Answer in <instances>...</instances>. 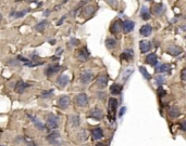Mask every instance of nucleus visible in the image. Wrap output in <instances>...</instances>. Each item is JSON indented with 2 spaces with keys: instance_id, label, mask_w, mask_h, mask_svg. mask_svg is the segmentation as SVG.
Returning <instances> with one entry per match:
<instances>
[{
  "instance_id": "nucleus-1",
  "label": "nucleus",
  "mask_w": 186,
  "mask_h": 146,
  "mask_svg": "<svg viewBox=\"0 0 186 146\" xmlns=\"http://www.w3.org/2000/svg\"><path fill=\"white\" fill-rule=\"evenodd\" d=\"M118 104H119V102L115 98H110L108 100V118L111 123L114 122L115 116H117Z\"/></svg>"
},
{
  "instance_id": "nucleus-2",
  "label": "nucleus",
  "mask_w": 186,
  "mask_h": 146,
  "mask_svg": "<svg viewBox=\"0 0 186 146\" xmlns=\"http://www.w3.org/2000/svg\"><path fill=\"white\" fill-rule=\"evenodd\" d=\"M46 126L48 129L50 130H56V129L59 128L60 126V118L58 115L56 114H50L47 115V118H46Z\"/></svg>"
},
{
  "instance_id": "nucleus-3",
  "label": "nucleus",
  "mask_w": 186,
  "mask_h": 146,
  "mask_svg": "<svg viewBox=\"0 0 186 146\" xmlns=\"http://www.w3.org/2000/svg\"><path fill=\"white\" fill-rule=\"evenodd\" d=\"M94 78V74L90 69H84L83 71H81L80 75V81L82 85H88Z\"/></svg>"
},
{
  "instance_id": "nucleus-4",
  "label": "nucleus",
  "mask_w": 186,
  "mask_h": 146,
  "mask_svg": "<svg viewBox=\"0 0 186 146\" xmlns=\"http://www.w3.org/2000/svg\"><path fill=\"white\" fill-rule=\"evenodd\" d=\"M71 105V98L69 95H61L57 100V106L61 110H67Z\"/></svg>"
},
{
  "instance_id": "nucleus-5",
  "label": "nucleus",
  "mask_w": 186,
  "mask_h": 146,
  "mask_svg": "<svg viewBox=\"0 0 186 146\" xmlns=\"http://www.w3.org/2000/svg\"><path fill=\"white\" fill-rule=\"evenodd\" d=\"M103 116H105V114H103V110H101V108L99 107H94L92 108V110H89V114H88V117L92 119H95V120H102Z\"/></svg>"
},
{
  "instance_id": "nucleus-6",
  "label": "nucleus",
  "mask_w": 186,
  "mask_h": 146,
  "mask_svg": "<svg viewBox=\"0 0 186 146\" xmlns=\"http://www.w3.org/2000/svg\"><path fill=\"white\" fill-rule=\"evenodd\" d=\"M108 82H109V77L107 74H100V75L98 76V77L96 78V83H97V87L99 88V89H105V88H107V86H108Z\"/></svg>"
},
{
  "instance_id": "nucleus-7",
  "label": "nucleus",
  "mask_w": 186,
  "mask_h": 146,
  "mask_svg": "<svg viewBox=\"0 0 186 146\" xmlns=\"http://www.w3.org/2000/svg\"><path fill=\"white\" fill-rule=\"evenodd\" d=\"M88 102H89V100H88V96L86 93H80L76 95L75 103L78 107H86L88 105Z\"/></svg>"
},
{
  "instance_id": "nucleus-8",
  "label": "nucleus",
  "mask_w": 186,
  "mask_h": 146,
  "mask_svg": "<svg viewBox=\"0 0 186 146\" xmlns=\"http://www.w3.org/2000/svg\"><path fill=\"white\" fill-rule=\"evenodd\" d=\"M49 143L53 144V145H60L61 142H60V133L56 130H52V132H50L47 136Z\"/></svg>"
},
{
  "instance_id": "nucleus-9",
  "label": "nucleus",
  "mask_w": 186,
  "mask_h": 146,
  "mask_svg": "<svg viewBox=\"0 0 186 146\" xmlns=\"http://www.w3.org/2000/svg\"><path fill=\"white\" fill-rule=\"evenodd\" d=\"M167 53L172 55V56H179L183 53V49L181 47L176 46V44H171L167 48Z\"/></svg>"
},
{
  "instance_id": "nucleus-10",
  "label": "nucleus",
  "mask_w": 186,
  "mask_h": 146,
  "mask_svg": "<svg viewBox=\"0 0 186 146\" xmlns=\"http://www.w3.org/2000/svg\"><path fill=\"white\" fill-rule=\"evenodd\" d=\"M61 71V66L58 64H51L49 65L48 67H47L46 69H45V75L47 76V77H51V76H53L55 74H57L58 71Z\"/></svg>"
},
{
  "instance_id": "nucleus-11",
  "label": "nucleus",
  "mask_w": 186,
  "mask_h": 146,
  "mask_svg": "<svg viewBox=\"0 0 186 146\" xmlns=\"http://www.w3.org/2000/svg\"><path fill=\"white\" fill-rule=\"evenodd\" d=\"M152 13L155 14L156 16H161L164 14L165 12V6L163 5V3L159 2V3H155L154 6H152Z\"/></svg>"
},
{
  "instance_id": "nucleus-12",
  "label": "nucleus",
  "mask_w": 186,
  "mask_h": 146,
  "mask_svg": "<svg viewBox=\"0 0 186 146\" xmlns=\"http://www.w3.org/2000/svg\"><path fill=\"white\" fill-rule=\"evenodd\" d=\"M77 59L80 62H86L89 59V52L86 47H83L82 49L77 51Z\"/></svg>"
},
{
  "instance_id": "nucleus-13",
  "label": "nucleus",
  "mask_w": 186,
  "mask_h": 146,
  "mask_svg": "<svg viewBox=\"0 0 186 146\" xmlns=\"http://www.w3.org/2000/svg\"><path fill=\"white\" fill-rule=\"evenodd\" d=\"M135 28V23L131 20H125L124 22H122V29L124 33H131Z\"/></svg>"
},
{
  "instance_id": "nucleus-14",
  "label": "nucleus",
  "mask_w": 186,
  "mask_h": 146,
  "mask_svg": "<svg viewBox=\"0 0 186 146\" xmlns=\"http://www.w3.org/2000/svg\"><path fill=\"white\" fill-rule=\"evenodd\" d=\"M28 87H30V85H28V83H26V82H24L23 80H19V81L15 83V87H14V90H15L16 93L22 94V93H24V91H25V90L27 89Z\"/></svg>"
},
{
  "instance_id": "nucleus-15",
  "label": "nucleus",
  "mask_w": 186,
  "mask_h": 146,
  "mask_svg": "<svg viewBox=\"0 0 186 146\" xmlns=\"http://www.w3.org/2000/svg\"><path fill=\"white\" fill-rule=\"evenodd\" d=\"M145 62H146L147 64H149L150 66H156L159 62L158 56H157L156 53L151 52V53H149V54H147V56L145 57Z\"/></svg>"
},
{
  "instance_id": "nucleus-16",
  "label": "nucleus",
  "mask_w": 186,
  "mask_h": 146,
  "mask_svg": "<svg viewBox=\"0 0 186 146\" xmlns=\"http://www.w3.org/2000/svg\"><path fill=\"white\" fill-rule=\"evenodd\" d=\"M151 48H152V44H151V42H150V41L142 40L139 42V50H140V52H142L143 54L149 52V51L151 50Z\"/></svg>"
},
{
  "instance_id": "nucleus-17",
  "label": "nucleus",
  "mask_w": 186,
  "mask_h": 146,
  "mask_svg": "<svg viewBox=\"0 0 186 146\" xmlns=\"http://www.w3.org/2000/svg\"><path fill=\"white\" fill-rule=\"evenodd\" d=\"M121 30H122V21L121 20H115L112 23V25L110 26L111 34L117 35V34H119Z\"/></svg>"
},
{
  "instance_id": "nucleus-18",
  "label": "nucleus",
  "mask_w": 186,
  "mask_h": 146,
  "mask_svg": "<svg viewBox=\"0 0 186 146\" xmlns=\"http://www.w3.org/2000/svg\"><path fill=\"white\" fill-rule=\"evenodd\" d=\"M27 117L31 119V120H32V122L34 123L35 127H36L38 130H40V131L45 130V125L41 122V121H39V119L37 118L36 116H34V115H32V114H27Z\"/></svg>"
},
{
  "instance_id": "nucleus-19",
  "label": "nucleus",
  "mask_w": 186,
  "mask_h": 146,
  "mask_svg": "<svg viewBox=\"0 0 186 146\" xmlns=\"http://www.w3.org/2000/svg\"><path fill=\"white\" fill-rule=\"evenodd\" d=\"M70 82V77L68 75H61L57 78V85L60 88H64L69 85Z\"/></svg>"
},
{
  "instance_id": "nucleus-20",
  "label": "nucleus",
  "mask_w": 186,
  "mask_h": 146,
  "mask_svg": "<svg viewBox=\"0 0 186 146\" xmlns=\"http://www.w3.org/2000/svg\"><path fill=\"white\" fill-rule=\"evenodd\" d=\"M121 60L122 61H126L130 62L134 59V51L132 49H126V50H124L121 54Z\"/></svg>"
},
{
  "instance_id": "nucleus-21",
  "label": "nucleus",
  "mask_w": 186,
  "mask_h": 146,
  "mask_svg": "<svg viewBox=\"0 0 186 146\" xmlns=\"http://www.w3.org/2000/svg\"><path fill=\"white\" fill-rule=\"evenodd\" d=\"M103 130L101 128H95L92 130V137L93 140H96V141H99L103 137Z\"/></svg>"
},
{
  "instance_id": "nucleus-22",
  "label": "nucleus",
  "mask_w": 186,
  "mask_h": 146,
  "mask_svg": "<svg viewBox=\"0 0 186 146\" xmlns=\"http://www.w3.org/2000/svg\"><path fill=\"white\" fill-rule=\"evenodd\" d=\"M152 33V27L151 25H148V24H146V25H143L142 27H140L139 29V34L142 35L143 37H148L150 36Z\"/></svg>"
},
{
  "instance_id": "nucleus-23",
  "label": "nucleus",
  "mask_w": 186,
  "mask_h": 146,
  "mask_svg": "<svg viewBox=\"0 0 186 146\" xmlns=\"http://www.w3.org/2000/svg\"><path fill=\"white\" fill-rule=\"evenodd\" d=\"M69 121H70V125H71L72 128H77V127H80V125H81V118H80V116H77V115H71L69 118Z\"/></svg>"
},
{
  "instance_id": "nucleus-24",
  "label": "nucleus",
  "mask_w": 186,
  "mask_h": 146,
  "mask_svg": "<svg viewBox=\"0 0 186 146\" xmlns=\"http://www.w3.org/2000/svg\"><path fill=\"white\" fill-rule=\"evenodd\" d=\"M122 89H123V87L120 83H113L110 87V93L112 95H120L122 92Z\"/></svg>"
},
{
  "instance_id": "nucleus-25",
  "label": "nucleus",
  "mask_w": 186,
  "mask_h": 146,
  "mask_svg": "<svg viewBox=\"0 0 186 146\" xmlns=\"http://www.w3.org/2000/svg\"><path fill=\"white\" fill-rule=\"evenodd\" d=\"M139 15H140V18L144 21H148L150 18V12H149V9L147 7H145L143 6L142 9H140V12H139Z\"/></svg>"
},
{
  "instance_id": "nucleus-26",
  "label": "nucleus",
  "mask_w": 186,
  "mask_h": 146,
  "mask_svg": "<svg viewBox=\"0 0 186 146\" xmlns=\"http://www.w3.org/2000/svg\"><path fill=\"white\" fill-rule=\"evenodd\" d=\"M48 24H49L48 21H46V20L40 21V22H38V23L35 25V30H37L38 33L44 32V30L47 28V26H48Z\"/></svg>"
},
{
  "instance_id": "nucleus-27",
  "label": "nucleus",
  "mask_w": 186,
  "mask_h": 146,
  "mask_svg": "<svg viewBox=\"0 0 186 146\" xmlns=\"http://www.w3.org/2000/svg\"><path fill=\"white\" fill-rule=\"evenodd\" d=\"M170 71V65L168 63H161L160 65L156 67V73L157 74H162V73H167V71Z\"/></svg>"
},
{
  "instance_id": "nucleus-28",
  "label": "nucleus",
  "mask_w": 186,
  "mask_h": 146,
  "mask_svg": "<svg viewBox=\"0 0 186 146\" xmlns=\"http://www.w3.org/2000/svg\"><path fill=\"white\" fill-rule=\"evenodd\" d=\"M95 11H96V7H94V6H87V7H85L83 9V14L86 17H90L95 13Z\"/></svg>"
},
{
  "instance_id": "nucleus-29",
  "label": "nucleus",
  "mask_w": 186,
  "mask_h": 146,
  "mask_svg": "<svg viewBox=\"0 0 186 146\" xmlns=\"http://www.w3.org/2000/svg\"><path fill=\"white\" fill-rule=\"evenodd\" d=\"M118 42L114 38H107L106 39V47L108 50H113L114 48H117Z\"/></svg>"
},
{
  "instance_id": "nucleus-30",
  "label": "nucleus",
  "mask_w": 186,
  "mask_h": 146,
  "mask_svg": "<svg viewBox=\"0 0 186 146\" xmlns=\"http://www.w3.org/2000/svg\"><path fill=\"white\" fill-rule=\"evenodd\" d=\"M134 73V68H126L125 71H123V74H122V81L123 82H126L127 80L130 79V77L132 76V74Z\"/></svg>"
},
{
  "instance_id": "nucleus-31",
  "label": "nucleus",
  "mask_w": 186,
  "mask_h": 146,
  "mask_svg": "<svg viewBox=\"0 0 186 146\" xmlns=\"http://www.w3.org/2000/svg\"><path fill=\"white\" fill-rule=\"evenodd\" d=\"M169 116L170 118L175 119L180 116V110L176 107V106H172V107L169 108Z\"/></svg>"
},
{
  "instance_id": "nucleus-32",
  "label": "nucleus",
  "mask_w": 186,
  "mask_h": 146,
  "mask_svg": "<svg viewBox=\"0 0 186 146\" xmlns=\"http://www.w3.org/2000/svg\"><path fill=\"white\" fill-rule=\"evenodd\" d=\"M27 13V10H23V11H13L10 13V17H13V18H20V17H23L25 14Z\"/></svg>"
},
{
  "instance_id": "nucleus-33",
  "label": "nucleus",
  "mask_w": 186,
  "mask_h": 146,
  "mask_svg": "<svg viewBox=\"0 0 186 146\" xmlns=\"http://www.w3.org/2000/svg\"><path fill=\"white\" fill-rule=\"evenodd\" d=\"M139 71H140V74H142V76H143V78H145L146 80H150L151 79V75H150L149 73H148V71L145 67H143V66H140L139 67Z\"/></svg>"
},
{
  "instance_id": "nucleus-34",
  "label": "nucleus",
  "mask_w": 186,
  "mask_h": 146,
  "mask_svg": "<svg viewBox=\"0 0 186 146\" xmlns=\"http://www.w3.org/2000/svg\"><path fill=\"white\" fill-rule=\"evenodd\" d=\"M165 79H164V76L160 75V76H157V77H155V82H156V85L158 86V87H162V85L164 83Z\"/></svg>"
},
{
  "instance_id": "nucleus-35",
  "label": "nucleus",
  "mask_w": 186,
  "mask_h": 146,
  "mask_svg": "<svg viewBox=\"0 0 186 146\" xmlns=\"http://www.w3.org/2000/svg\"><path fill=\"white\" fill-rule=\"evenodd\" d=\"M87 136H88V133H87V131H85V130H82L80 133H78V135H77V139L80 140V141L84 142V141H86V140H87Z\"/></svg>"
},
{
  "instance_id": "nucleus-36",
  "label": "nucleus",
  "mask_w": 186,
  "mask_h": 146,
  "mask_svg": "<svg viewBox=\"0 0 186 146\" xmlns=\"http://www.w3.org/2000/svg\"><path fill=\"white\" fill-rule=\"evenodd\" d=\"M51 95H53V90H52V89H51V90H48V91L43 92V93L40 94V98H50Z\"/></svg>"
},
{
  "instance_id": "nucleus-37",
  "label": "nucleus",
  "mask_w": 186,
  "mask_h": 146,
  "mask_svg": "<svg viewBox=\"0 0 186 146\" xmlns=\"http://www.w3.org/2000/svg\"><path fill=\"white\" fill-rule=\"evenodd\" d=\"M8 64H9L11 67H18L19 65H20V62H19L18 60H9Z\"/></svg>"
},
{
  "instance_id": "nucleus-38",
  "label": "nucleus",
  "mask_w": 186,
  "mask_h": 146,
  "mask_svg": "<svg viewBox=\"0 0 186 146\" xmlns=\"http://www.w3.org/2000/svg\"><path fill=\"white\" fill-rule=\"evenodd\" d=\"M70 46H73V47H77L78 44H80V40L76 38H72L71 40H70Z\"/></svg>"
},
{
  "instance_id": "nucleus-39",
  "label": "nucleus",
  "mask_w": 186,
  "mask_h": 146,
  "mask_svg": "<svg viewBox=\"0 0 186 146\" xmlns=\"http://www.w3.org/2000/svg\"><path fill=\"white\" fill-rule=\"evenodd\" d=\"M18 61L19 62H22V63H24V65H25L26 63H28V62H30V60L26 59V57H24L23 55H19V56H18Z\"/></svg>"
},
{
  "instance_id": "nucleus-40",
  "label": "nucleus",
  "mask_w": 186,
  "mask_h": 146,
  "mask_svg": "<svg viewBox=\"0 0 186 146\" xmlns=\"http://www.w3.org/2000/svg\"><path fill=\"white\" fill-rule=\"evenodd\" d=\"M107 1V3H108V5H110L111 7H117V0H106Z\"/></svg>"
},
{
  "instance_id": "nucleus-41",
  "label": "nucleus",
  "mask_w": 186,
  "mask_h": 146,
  "mask_svg": "<svg viewBox=\"0 0 186 146\" xmlns=\"http://www.w3.org/2000/svg\"><path fill=\"white\" fill-rule=\"evenodd\" d=\"M125 112H126V107H125V106H123V107H122L121 110H120L119 115H118V116H119V117H122L124 114H125Z\"/></svg>"
},
{
  "instance_id": "nucleus-42",
  "label": "nucleus",
  "mask_w": 186,
  "mask_h": 146,
  "mask_svg": "<svg viewBox=\"0 0 186 146\" xmlns=\"http://www.w3.org/2000/svg\"><path fill=\"white\" fill-rule=\"evenodd\" d=\"M185 73H186V69L185 68H182V71H181V79L183 80V81H185V79H186Z\"/></svg>"
},
{
  "instance_id": "nucleus-43",
  "label": "nucleus",
  "mask_w": 186,
  "mask_h": 146,
  "mask_svg": "<svg viewBox=\"0 0 186 146\" xmlns=\"http://www.w3.org/2000/svg\"><path fill=\"white\" fill-rule=\"evenodd\" d=\"M65 18H67V15H63V16H61V18H60V20L58 21L57 25H58V26H60V25H61V24L63 23V22H64V21H65Z\"/></svg>"
},
{
  "instance_id": "nucleus-44",
  "label": "nucleus",
  "mask_w": 186,
  "mask_h": 146,
  "mask_svg": "<svg viewBox=\"0 0 186 146\" xmlns=\"http://www.w3.org/2000/svg\"><path fill=\"white\" fill-rule=\"evenodd\" d=\"M181 130H182V131H185V130H186L185 121H182V122H181Z\"/></svg>"
},
{
  "instance_id": "nucleus-45",
  "label": "nucleus",
  "mask_w": 186,
  "mask_h": 146,
  "mask_svg": "<svg viewBox=\"0 0 186 146\" xmlns=\"http://www.w3.org/2000/svg\"><path fill=\"white\" fill-rule=\"evenodd\" d=\"M27 146H38V145H37L36 143H34V142H33V141H31L30 143H28V145H27Z\"/></svg>"
},
{
  "instance_id": "nucleus-46",
  "label": "nucleus",
  "mask_w": 186,
  "mask_h": 146,
  "mask_svg": "<svg viewBox=\"0 0 186 146\" xmlns=\"http://www.w3.org/2000/svg\"><path fill=\"white\" fill-rule=\"evenodd\" d=\"M95 146H106V145H105L102 142H98V143H96V145Z\"/></svg>"
},
{
  "instance_id": "nucleus-47",
  "label": "nucleus",
  "mask_w": 186,
  "mask_h": 146,
  "mask_svg": "<svg viewBox=\"0 0 186 146\" xmlns=\"http://www.w3.org/2000/svg\"><path fill=\"white\" fill-rule=\"evenodd\" d=\"M49 13H50V11H45V12H44V16L49 15Z\"/></svg>"
},
{
  "instance_id": "nucleus-48",
  "label": "nucleus",
  "mask_w": 186,
  "mask_h": 146,
  "mask_svg": "<svg viewBox=\"0 0 186 146\" xmlns=\"http://www.w3.org/2000/svg\"><path fill=\"white\" fill-rule=\"evenodd\" d=\"M56 44V40H50V44Z\"/></svg>"
},
{
  "instance_id": "nucleus-49",
  "label": "nucleus",
  "mask_w": 186,
  "mask_h": 146,
  "mask_svg": "<svg viewBox=\"0 0 186 146\" xmlns=\"http://www.w3.org/2000/svg\"><path fill=\"white\" fill-rule=\"evenodd\" d=\"M27 1H30V2H36V0H27Z\"/></svg>"
},
{
  "instance_id": "nucleus-50",
  "label": "nucleus",
  "mask_w": 186,
  "mask_h": 146,
  "mask_svg": "<svg viewBox=\"0 0 186 146\" xmlns=\"http://www.w3.org/2000/svg\"><path fill=\"white\" fill-rule=\"evenodd\" d=\"M0 20H1V14H0Z\"/></svg>"
},
{
  "instance_id": "nucleus-51",
  "label": "nucleus",
  "mask_w": 186,
  "mask_h": 146,
  "mask_svg": "<svg viewBox=\"0 0 186 146\" xmlns=\"http://www.w3.org/2000/svg\"><path fill=\"white\" fill-rule=\"evenodd\" d=\"M146 1H151V0H146Z\"/></svg>"
}]
</instances>
